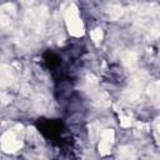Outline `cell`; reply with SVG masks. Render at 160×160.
<instances>
[{"instance_id": "obj_1", "label": "cell", "mask_w": 160, "mask_h": 160, "mask_svg": "<svg viewBox=\"0 0 160 160\" xmlns=\"http://www.w3.org/2000/svg\"><path fill=\"white\" fill-rule=\"evenodd\" d=\"M65 19H66V25L71 35L74 36H81L84 34V28L82 22L79 18V12L75 5H71L66 12H65Z\"/></svg>"}, {"instance_id": "obj_2", "label": "cell", "mask_w": 160, "mask_h": 160, "mask_svg": "<svg viewBox=\"0 0 160 160\" xmlns=\"http://www.w3.org/2000/svg\"><path fill=\"white\" fill-rule=\"evenodd\" d=\"M21 146V141L16 139L15 134L12 131L6 132L1 139V148L6 152H14Z\"/></svg>"}, {"instance_id": "obj_3", "label": "cell", "mask_w": 160, "mask_h": 160, "mask_svg": "<svg viewBox=\"0 0 160 160\" xmlns=\"http://www.w3.org/2000/svg\"><path fill=\"white\" fill-rule=\"evenodd\" d=\"M112 141H114V131L111 129L104 130L101 132V141H100V145H99V150L102 155H106V154L110 152Z\"/></svg>"}, {"instance_id": "obj_4", "label": "cell", "mask_w": 160, "mask_h": 160, "mask_svg": "<svg viewBox=\"0 0 160 160\" xmlns=\"http://www.w3.org/2000/svg\"><path fill=\"white\" fill-rule=\"evenodd\" d=\"M12 80V74L9 66H0V88L8 86Z\"/></svg>"}, {"instance_id": "obj_5", "label": "cell", "mask_w": 160, "mask_h": 160, "mask_svg": "<svg viewBox=\"0 0 160 160\" xmlns=\"http://www.w3.org/2000/svg\"><path fill=\"white\" fill-rule=\"evenodd\" d=\"M124 64L126 66H134L136 64V55L134 52H128L124 56Z\"/></svg>"}, {"instance_id": "obj_6", "label": "cell", "mask_w": 160, "mask_h": 160, "mask_svg": "<svg viewBox=\"0 0 160 160\" xmlns=\"http://www.w3.org/2000/svg\"><path fill=\"white\" fill-rule=\"evenodd\" d=\"M121 14H122V10H121L120 6H110V9H109V15H110L111 19L115 20V19L120 18Z\"/></svg>"}, {"instance_id": "obj_7", "label": "cell", "mask_w": 160, "mask_h": 160, "mask_svg": "<svg viewBox=\"0 0 160 160\" xmlns=\"http://www.w3.org/2000/svg\"><path fill=\"white\" fill-rule=\"evenodd\" d=\"M119 155L121 156V158H134V150L131 149V148H122L121 150H120V152H119Z\"/></svg>"}, {"instance_id": "obj_8", "label": "cell", "mask_w": 160, "mask_h": 160, "mask_svg": "<svg viewBox=\"0 0 160 160\" xmlns=\"http://www.w3.org/2000/svg\"><path fill=\"white\" fill-rule=\"evenodd\" d=\"M91 38H92V40H94L95 42L101 41V39H102V31H101V29H95V30H92V31H91Z\"/></svg>"}, {"instance_id": "obj_9", "label": "cell", "mask_w": 160, "mask_h": 160, "mask_svg": "<svg viewBox=\"0 0 160 160\" xmlns=\"http://www.w3.org/2000/svg\"><path fill=\"white\" fill-rule=\"evenodd\" d=\"M158 94H159V90H158V82H154L150 85L149 88V95L152 98V99H158Z\"/></svg>"}, {"instance_id": "obj_10", "label": "cell", "mask_w": 160, "mask_h": 160, "mask_svg": "<svg viewBox=\"0 0 160 160\" xmlns=\"http://www.w3.org/2000/svg\"><path fill=\"white\" fill-rule=\"evenodd\" d=\"M9 22H10L9 16L5 15L4 12H0V26H6Z\"/></svg>"}, {"instance_id": "obj_11", "label": "cell", "mask_w": 160, "mask_h": 160, "mask_svg": "<svg viewBox=\"0 0 160 160\" xmlns=\"http://www.w3.org/2000/svg\"><path fill=\"white\" fill-rule=\"evenodd\" d=\"M9 100H10V98H9L8 95H5V94H0V104H1V105L8 104Z\"/></svg>"}, {"instance_id": "obj_12", "label": "cell", "mask_w": 160, "mask_h": 160, "mask_svg": "<svg viewBox=\"0 0 160 160\" xmlns=\"http://www.w3.org/2000/svg\"><path fill=\"white\" fill-rule=\"evenodd\" d=\"M130 124H131L130 118H122L121 119V125L122 126H130Z\"/></svg>"}]
</instances>
